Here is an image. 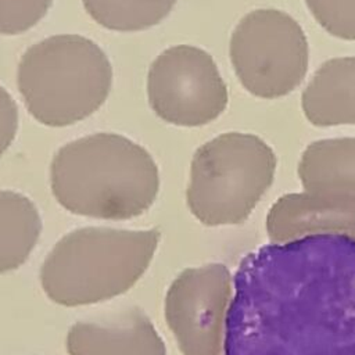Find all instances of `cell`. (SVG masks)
Masks as SVG:
<instances>
[{"instance_id": "277c9868", "label": "cell", "mask_w": 355, "mask_h": 355, "mask_svg": "<svg viewBox=\"0 0 355 355\" xmlns=\"http://www.w3.org/2000/svg\"><path fill=\"white\" fill-rule=\"evenodd\" d=\"M17 83L36 121L62 128L103 105L111 90L112 67L93 40L80 35H54L22 54Z\"/></svg>"}, {"instance_id": "4fadbf2b", "label": "cell", "mask_w": 355, "mask_h": 355, "mask_svg": "<svg viewBox=\"0 0 355 355\" xmlns=\"http://www.w3.org/2000/svg\"><path fill=\"white\" fill-rule=\"evenodd\" d=\"M42 233L36 205L24 194L0 190V273L19 268Z\"/></svg>"}, {"instance_id": "9c48e42d", "label": "cell", "mask_w": 355, "mask_h": 355, "mask_svg": "<svg viewBox=\"0 0 355 355\" xmlns=\"http://www.w3.org/2000/svg\"><path fill=\"white\" fill-rule=\"evenodd\" d=\"M65 347L69 355H166L151 319L135 305L76 322Z\"/></svg>"}, {"instance_id": "52a82bcc", "label": "cell", "mask_w": 355, "mask_h": 355, "mask_svg": "<svg viewBox=\"0 0 355 355\" xmlns=\"http://www.w3.org/2000/svg\"><path fill=\"white\" fill-rule=\"evenodd\" d=\"M147 94L161 119L186 128L212 122L229 101L227 87L211 54L190 44L168 47L153 61Z\"/></svg>"}, {"instance_id": "5b68a950", "label": "cell", "mask_w": 355, "mask_h": 355, "mask_svg": "<svg viewBox=\"0 0 355 355\" xmlns=\"http://www.w3.org/2000/svg\"><path fill=\"white\" fill-rule=\"evenodd\" d=\"M276 154L261 137L227 132L200 146L191 159L186 201L205 226L247 220L273 182Z\"/></svg>"}, {"instance_id": "e0dca14e", "label": "cell", "mask_w": 355, "mask_h": 355, "mask_svg": "<svg viewBox=\"0 0 355 355\" xmlns=\"http://www.w3.org/2000/svg\"><path fill=\"white\" fill-rule=\"evenodd\" d=\"M18 130V108L10 93L0 86V157L11 146Z\"/></svg>"}, {"instance_id": "7c38bea8", "label": "cell", "mask_w": 355, "mask_h": 355, "mask_svg": "<svg viewBox=\"0 0 355 355\" xmlns=\"http://www.w3.org/2000/svg\"><path fill=\"white\" fill-rule=\"evenodd\" d=\"M298 178L305 191L355 198V137L308 144L298 164Z\"/></svg>"}, {"instance_id": "7a4b0ae2", "label": "cell", "mask_w": 355, "mask_h": 355, "mask_svg": "<svg viewBox=\"0 0 355 355\" xmlns=\"http://www.w3.org/2000/svg\"><path fill=\"white\" fill-rule=\"evenodd\" d=\"M51 191L67 211L126 220L146 212L159 190L151 154L130 139L98 132L67 143L50 165Z\"/></svg>"}, {"instance_id": "8992f818", "label": "cell", "mask_w": 355, "mask_h": 355, "mask_svg": "<svg viewBox=\"0 0 355 355\" xmlns=\"http://www.w3.org/2000/svg\"><path fill=\"white\" fill-rule=\"evenodd\" d=\"M229 54L247 92L261 98H277L304 80L309 46L291 15L276 8H258L245 14L234 28Z\"/></svg>"}, {"instance_id": "2e32d148", "label": "cell", "mask_w": 355, "mask_h": 355, "mask_svg": "<svg viewBox=\"0 0 355 355\" xmlns=\"http://www.w3.org/2000/svg\"><path fill=\"white\" fill-rule=\"evenodd\" d=\"M53 0H0V33L18 35L35 26Z\"/></svg>"}, {"instance_id": "30bf717a", "label": "cell", "mask_w": 355, "mask_h": 355, "mask_svg": "<svg viewBox=\"0 0 355 355\" xmlns=\"http://www.w3.org/2000/svg\"><path fill=\"white\" fill-rule=\"evenodd\" d=\"M265 227L270 243L316 234L355 239V198L311 191L284 194L270 207Z\"/></svg>"}, {"instance_id": "6da1fadb", "label": "cell", "mask_w": 355, "mask_h": 355, "mask_svg": "<svg viewBox=\"0 0 355 355\" xmlns=\"http://www.w3.org/2000/svg\"><path fill=\"white\" fill-rule=\"evenodd\" d=\"M223 355H355V239L316 234L244 255Z\"/></svg>"}, {"instance_id": "3957f363", "label": "cell", "mask_w": 355, "mask_h": 355, "mask_svg": "<svg viewBox=\"0 0 355 355\" xmlns=\"http://www.w3.org/2000/svg\"><path fill=\"white\" fill-rule=\"evenodd\" d=\"M159 230L80 227L61 237L40 269L46 295L64 306L103 302L126 293L150 266Z\"/></svg>"}, {"instance_id": "ba28073f", "label": "cell", "mask_w": 355, "mask_h": 355, "mask_svg": "<svg viewBox=\"0 0 355 355\" xmlns=\"http://www.w3.org/2000/svg\"><path fill=\"white\" fill-rule=\"evenodd\" d=\"M233 298L229 268L211 262L182 270L165 297V320L183 355H223Z\"/></svg>"}, {"instance_id": "8fae6325", "label": "cell", "mask_w": 355, "mask_h": 355, "mask_svg": "<svg viewBox=\"0 0 355 355\" xmlns=\"http://www.w3.org/2000/svg\"><path fill=\"white\" fill-rule=\"evenodd\" d=\"M301 107L315 126L355 125V55L324 61L304 89Z\"/></svg>"}, {"instance_id": "5bb4252c", "label": "cell", "mask_w": 355, "mask_h": 355, "mask_svg": "<svg viewBox=\"0 0 355 355\" xmlns=\"http://www.w3.org/2000/svg\"><path fill=\"white\" fill-rule=\"evenodd\" d=\"M87 14L110 31L135 32L159 24L178 0H82Z\"/></svg>"}, {"instance_id": "9a60e30c", "label": "cell", "mask_w": 355, "mask_h": 355, "mask_svg": "<svg viewBox=\"0 0 355 355\" xmlns=\"http://www.w3.org/2000/svg\"><path fill=\"white\" fill-rule=\"evenodd\" d=\"M316 22L331 36L355 40V0H305Z\"/></svg>"}]
</instances>
